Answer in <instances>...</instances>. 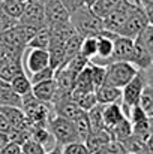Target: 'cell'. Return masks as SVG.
<instances>
[{"label":"cell","mask_w":153,"mask_h":154,"mask_svg":"<svg viewBox=\"0 0 153 154\" xmlns=\"http://www.w3.org/2000/svg\"><path fill=\"white\" fill-rule=\"evenodd\" d=\"M141 3V8H149V6H153V0H140Z\"/></svg>","instance_id":"11a10c76"},{"label":"cell","mask_w":153,"mask_h":154,"mask_svg":"<svg viewBox=\"0 0 153 154\" xmlns=\"http://www.w3.org/2000/svg\"><path fill=\"white\" fill-rule=\"evenodd\" d=\"M141 72H143V76H144V79H146V84L153 87V63L147 69H144V70H141Z\"/></svg>","instance_id":"681fc988"},{"label":"cell","mask_w":153,"mask_h":154,"mask_svg":"<svg viewBox=\"0 0 153 154\" xmlns=\"http://www.w3.org/2000/svg\"><path fill=\"white\" fill-rule=\"evenodd\" d=\"M50 66L56 70L66 66V52H65V42H51L50 48Z\"/></svg>","instance_id":"603a6c76"},{"label":"cell","mask_w":153,"mask_h":154,"mask_svg":"<svg viewBox=\"0 0 153 154\" xmlns=\"http://www.w3.org/2000/svg\"><path fill=\"white\" fill-rule=\"evenodd\" d=\"M146 11V15H147V20H149V24L153 26V6H149V8H144Z\"/></svg>","instance_id":"f5cc1de1"},{"label":"cell","mask_w":153,"mask_h":154,"mask_svg":"<svg viewBox=\"0 0 153 154\" xmlns=\"http://www.w3.org/2000/svg\"><path fill=\"white\" fill-rule=\"evenodd\" d=\"M9 135L8 133H3V132H0V151L9 144Z\"/></svg>","instance_id":"f907efd6"},{"label":"cell","mask_w":153,"mask_h":154,"mask_svg":"<svg viewBox=\"0 0 153 154\" xmlns=\"http://www.w3.org/2000/svg\"><path fill=\"white\" fill-rule=\"evenodd\" d=\"M131 63L138 69V70H144L147 69L150 64L153 63L150 54L147 52V50L135 39V45H134V52H132V58H131Z\"/></svg>","instance_id":"44dd1931"},{"label":"cell","mask_w":153,"mask_h":154,"mask_svg":"<svg viewBox=\"0 0 153 154\" xmlns=\"http://www.w3.org/2000/svg\"><path fill=\"white\" fill-rule=\"evenodd\" d=\"M54 69L48 66V67H45V69H42V70H39V72H35V73H32L30 75V81H32V85L33 84H38V82H42V81H47V79H53L54 78Z\"/></svg>","instance_id":"b9f144b4"},{"label":"cell","mask_w":153,"mask_h":154,"mask_svg":"<svg viewBox=\"0 0 153 154\" xmlns=\"http://www.w3.org/2000/svg\"><path fill=\"white\" fill-rule=\"evenodd\" d=\"M138 105H140L146 112L152 111L153 109V87L146 84V87L143 88V93H141V96H140Z\"/></svg>","instance_id":"f35d334b"},{"label":"cell","mask_w":153,"mask_h":154,"mask_svg":"<svg viewBox=\"0 0 153 154\" xmlns=\"http://www.w3.org/2000/svg\"><path fill=\"white\" fill-rule=\"evenodd\" d=\"M135 5L129 3V2H125L123 5H120L117 9H114L113 12H110L107 17L102 18V23H104V30L107 32H111L114 35H119L122 27L125 26L126 23V18L129 15V12L132 11Z\"/></svg>","instance_id":"8992f818"},{"label":"cell","mask_w":153,"mask_h":154,"mask_svg":"<svg viewBox=\"0 0 153 154\" xmlns=\"http://www.w3.org/2000/svg\"><path fill=\"white\" fill-rule=\"evenodd\" d=\"M53 112L56 115H62L65 118L75 120L81 114H84L86 111H83L71 96H65V97H60V99L53 102Z\"/></svg>","instance_id":"4fadbf2b"},{"label":"cell","mask_w":153,"mask_h":154,"mask_svg":"<svg viewBox=\"0 0 153 154\" xmlns=\"http://www.w3.org/2000/svg\"><path fill=\"white\" fill-rule=\"evenodd\" d=\"M0 112L8 118L12 129H26V127H29L26 114L20 106H3V108H0Z\"/></svg>","instance_id":"e0dca14e"},{"label":"cell","mask_w":153,"mask_h":154,"mask_svg":"<svg viewBox=\"0 0 153 154\" xmlns=\"http://www.w3.org/2000/svg\"><path fill=\"white\" fill-rule=\"evenodd\" d=\"M20 2H24V3H26V2H29V0H20Z\"/></svg>","instance_id":"680465c9"},{"label":"cell","mask_w":153,"mask_h":154,"mask_svg":"<svg viewBox=\"0 0 153 154\" xmlns=\"http://www.w3.org/2000/svg\"><path fill=\"white\" fill-rule=\"evenodd\" d=\"M48 129H50L56 144L66 145V144L80 141L74 120H69V118H65L62 115L53 114L51 118L48 120Z\"/></svg>","instance_id":"7a4b0ae2"},{"label":"cell","mask_w":153,"mask_h":154,"mask_svg":"<svg viewBox=\"0 0 153 154\" xmlns=\"http://www.w3.org/2000/svg\"><path fill=\"white\" fill-rule=\"evenodd\" d=\"M24 72L23 57H12L6 55L0 58V79L5 82H11L14 76Z\"/></svg>","instance_id":"7c38bea8"},{"label":"cell","mask_w":153,"mask_h":154,"mask_svg":"<svg viewBox=\"0 0 153 154\" xmlns=\"http://www.w3.org/2000/svg\"><path fill=\"white\" fill-rule=\"evenodd\" d=\"M51 32V42H66L69 38H72L74 35H77L71 20L69 21H63L59 23L56 26L50 27Z\"/></svg>","instance_id":"ffe728a7"},{"label":"cell","mask_w":153,"mask_h":154,"mask_svg":"<svg viewBox=\"0 0 153 154\" xmlns=\"http://www.w3.org/2000/svg\"><path fill=\"white\" fill-rule=\"evenodd\" d=\"M90 61H92V60H89V58H87V57H84L81 52H78L75 57H72V58L68 61L66 67H69L75 75H78L83 69H86V67L90 64Z\"/></svg>","instance_id":"d590c367"},{"label":"cell","mask_w":153,"mask_h":154,"mask_svg":"<svg viewBox=\"0 0 153 154\" xmlns=\"http://www.w3.org/2000/svg\"><path fill=\"white\" fill-rule=\"evenodd\" d=\"M126 148L128 153H134V154H149V148H147V142L137 138L135 135H131L128 139H125L122 142Z\"/></svg>","instance_id":"4dcf8cb0"},{"label":"cell","mask_w":153,"mask_h":154,"mask_svg":"<svg viewBox=\"0 0 153 154\" xmlns=\"http://www.w3.org/2000/svg\"><path fill=\"white\" fill-rule=\"evenodd\" d=\"M71 97L77 102V105H78L83 111H86V112H89L92 108H95V106L98 105L95 91H87V93H75V91H72V93H71Z\"/></svg>","instance_id":"f1b7e54d"},{"label":"cell","mask_w":153,"mask_h":154,"mask_svg":"<svg viewBox=\"0 0 153 154\" xmlns=\"http://www.w3.org/2000/svg\"><path fill=\"white\" fill-rule=\"evenodd\" d=\"M117 35H114L111 32H107V30H104L98 36V52H96V57L93 58L95 63L107 66V63H108V60L111 58V54H113L114 38Z\"/></svg>","instance_id":"5bb4252c"},{"label":"cell","mask_w":153,"mask_h":154,"mask_svg":"<svg viewBox=\"0 0 153 154\" xmlns=\"http://www.w3.org/2000/svg\"><path fill=\"white\" fill-rule=\"evenodd\" d=\"M125 2L128 0H98L95 5H92L90 8L93 9V12L98 15V17H107L110 12H113L114 9H117L120 5H123Z\"/></svg>","instance_id":"f546056e"},{"label":"cell","mask_w":153,"mask_h":154,"mask_svg":"<svg viewBox=\"0 0 153 154\" xmlns=\"http://www.w3.org/2000/svg\"><path fill=\"white\" fill-rule=\"evenodd\" d=\"M24 8H26V3L24 2H20V0H2L0 2V9L9 15L11 18L14 20H20L23 12H24Z\"/></svg>","instance_id":"83f0119b"},{"label":"cell","mask_w":153,"mask_h":154,"mask_svg":"<svg viewBox=\"0 0 153 154\" xmlns=\"http://www.w3.org/2000/svg\"><path fill=\"white\" fill-rule=\"evenodd\" d=\"M12 130V126H11V123L8 121V118L0 112V132H3V133H8L9 135V132Z\"/></svg>","instance_id":"c3c4849f"},{"label":"cell","mask_w":153,"mask_h":154,"mask_svg":"<svg viewBox=\"0 0 153 154\" xmlns=\"http://www.w3.org/2000/svg\"><path fill=\"white\" fill-rule=\"evenodd\" d=\"M21 148H23V153L24 154H45L47 153V150L44 148V145L39 144V142H36V141H33V139L24 142L21 145Z\"/></svg>","instance_id":"ee69618b"},{"label":"cell","mask_w":153,"mask_h":154,"mask_svg":"<svg viewBox=\"0 0 153 154\" xmlns=\"http://www.w3.org/2000/svg\"><path fill=\"white\" fill-rule=\"evenodd\" d=\"M134 45H135V39L117 35L114 38V48H113L111 58L108 60L107 64L114 63V61H129L131 63L132 52H134Z\"/></svg>","instance_id":"30bf717a"},{"label":"cell","mask_w":153,"mask_h":154,"mask_svg":"<svg viewBox=\"0 0 153 154\" xmlns=\"http://www.w3.org/2000/svg\"><path fill=\"white\" fill-rule=\"evenodd\" d=\"M0 84H9V82H5V81H2V79H0Z\"/></svg>","instance_id":"6f0895ef"},{"label":"cell","mask_w":153,"mask_h":154,"mask_svg":"<svg viewBox=\"0 0 153 154\" xmlns=\"http://www.w3.org/2000/svg\"><path fill=\"white\" fill-rule=\"evenodd\" d=\"M45 154H63V145H60V144H56V145L51 148L50 151H47Z\"/></svg>","instance_id":"816d5d0a"},{"label":"cell","mask_w":153,"mask_h":154,"mask_svg":"<svg viewBox=\"0 0 153 154\" xmlns=\"http://www.w3.org/2000/svg\"><path fill=\"white\" fill-rule=\"evenodd\" d=\"M99 36V35H98ZM98 36H87L83 41L81 45V54L87 57L89 60H93L98 52Z\"/></svg>","instance_id":"e575fe53"},{"label":"cell","mask_w":153,"mask_h":154,"mask_svg":"<svg viewBox=\"0 0 153 154\" xmlns=\"http://www.w3.org/2000/svg\"><path fill=\"white\" fill-rule=\"evenodd\" d=\"M18 23L30 26V27H36V29L47 26L45 24V6L35 0L26 2L24 12H23L21 18L18 20Z\"/></svg>","instance_id":"52a82bcc"},{"label":"cell","mask_w":153,"mask_h":154,"mask_svg":"<svg viewBox=\"0 0 153 154\" xmlns=\"http://www.w3.org/2000/svg\"><path fill=\"white\" fill-rule=\"evenodd\" d=\"M0 154H2V153H0Z\"/></svg>","instance_id":"94428289"},{"label":"cell","mask_w":153,"mask_h":154,"mask_svg":"<svg viewBox=\"0 0 153 154\" xmlns=\"http://www.w3.org/2000/svg\"><path fill=\"white\" fill-rule=\"evenodd\" d=\"M65 6H66V9L72 14L74 11H77L78 8H81V6H84L86 5V0H60Z\"/></svg>","instance_id":"7dc6e473"},{"label":"cell","mask_w":153,"mask_h":154,"mask_svg":"<svg viewBox=\"0 0 153 154\" xmlns=\"http://www.w3.org/2000/svg\"><path fill=\"white\" fill-rule=\"evenodd\" d=\"M149 26V20H147V15H146V11L144 8L141 6H134L132 11L129 12L128 18H126V23L125 26L122 27L120 30V36H126V38H131V39H137L138 35Z\"/></svg>","instance_id":"5b68a950"},{"label":"cell","mask_w":153,"mask_h":154,"mask_svg":"<svg viewBox=\"0 0 153 154\" xmlns=\"http://www.w3.org/2000/svg\"><path fill=\"white\" fill-rule=\"evenodd\" d=\"M96 87L93 84V78H92V70H90V64L83 69L77 78H75V87L72 91L75 93H87V91H95Z\"/></svg>","instance_id":"7402d4cb"},{"label":"cell","mask_w":153,"mask_h":154,"mask_svg":"<svg viewBox=\"0 0 153 154\" xmlns=\"http://www.w3.org/2000/svg\"><path fill=\"white\" fill-rule=\"evenodd\" d=\"M140 70L129 61H114L107 64V76L105 82L107 85H113L117 88H123L131 79L135 78V75Z\"/></svg>","instance_id":"3957f363"},{"label":"cell","mask_w":153,"mask_h":154,"mask_svg":"<svg viewBox=\"0 0 153 154\" xmlns=\"http://www.w3.org/2000/svg\"><path fill=\"white\" fill-rule=\"evenodd\" d=\"M102 117H104L105 129L107 130H111L126 115H125L120 103H108V105H104V108H102Z\"/></svg>","instance_id":"9a60e30c"},{"label":"cell","mask_w":153,"mask_h":154,"mask_svg":"<svg viewBox=\"0 0 153 154\" xmlns=\"http://www.w3.org/2000/svg\"><path fill=\"white\" fill-rule=\"evenodd\" d=\"M126 148L125 145L120 142V141H116V139H111L104 148L101 150L99 154H126Z\"/></svg>","instance_id":"7bdbcfd3"},{"label":"cell","mask_w":153,"mask_h":154,"mask_svg":"<svg viewBox=\"0 0 153 154\" xmlns=\"http://www.w3.org/2000/svg\"><path fill=\"white\" fill-rule=\"evenodd\" d=\"M23 64L24 69L29 70V73L39 72L45 67L50 66V54L48 50H41V48H27L23 55Z\"/></svg>","instance_id":"ba28073f"},{"label":"cell","mask_w":153,"mask_h":154,"mask_svg":"<svg viewBox=\"0 0 153 154\" xmlns=\"http://www.w3.org/2000/svg\"><path fill=\"white\" fill-rule=\"evenodd\" d=\"M2 154H21L23 153V148L20 144L14 142V141H9V144L0 151Z\"/></svg>","instance_id":"bcb514c9"},{"label":"cell","mask_w":153,"mask_h":154,"mask_svg":"<svg viewBox=\"0 0 153 154\" xmlns=\"http://www.w3.org/2000/svg\"><path fill=\"white\" fill-rule=\"evenodd\" d=\"M35 2H38V3H41V5H44V6H45V5H47L48 2H51V0H35Z\"/></svg>","instance_id":"9f6ffc18"},{"label":"cell","mask_w":153,"mask_h":154,"mask_svg":"<svg viewBox=\"0 0 153 154\" xmlns=\"http://www.w3.org/2000/svg\"><path fill=\"white\" fill-rule=\"evenodd\" d=\"M63 154H92L89 147L86 145V142L77 141V142H71L63 145Z\"/></svg>","instance_id":"ab89813d"},{"label":"cell","mask_w":153,"mask_h":154,"mask_svg":"<svg viewBox=\"0 0 153 154\" xmlns=\"http://www.w3.org/2000/svg\"><path fill=\"white\" fill-rule=\"evenodd\" d=\"M95 94H96L98 103H101V105L122 102V88H117L113 85L102 84L101 87H98L95 90Z\"/></svg>","instance_id":"ac0fdd59"},{"label":"cell","mask_w":153,"mask_h":154,"mask_svg":"<svg viewBox=\"0 0 153 154\" xmlns=\"http://www.w3.org/2000/svg\"><path fill=\"white\" fill-rule=\"evenodd\" d=\"M3 106H20L21 108V96L17 94L9 84H0V108Z\"/></svg>","instance_id":"d4e9b609"},{"label":"cell","mask_w":153,"mask_h":154,"mask_svg":"<svg viewBox=\"0 0 153 154\" xmlns=\"http://www.w3.org/2000/svg\"><path fill=\"white\" fill-rule=\"evenodd\" d=\"M71 23L78 35L83 38L87 36H98L104 32V23L102 18L98 17L93 9L87 5L78 8L71 14Z\"/></svg>","instance_id":"6da1fadb"},{"label":"cell","mask_w":153,"mask_h":154,"mask_svg":"<svg viewBox=\"0 0 153 154\" xmlns=\"http://www.w3.org/2000/svg\"><path fill=\"white\" fill-rule=\"evenodd\" d=\"M108 132H110V135H111L113 139L123 142L125 139H128V138L132 135V123H131V120H129L128 117H125L120 123H117V124H116L111 130H108Z\"/></svg>","instance_id":"484cf974"},{"label":"cell","mask_w":153,"mask_h":154,"mask_svg":"<svg viewBox=\"0 0 153 154\" xmlns=\"http://www.w3.org/2000/svg\"><path fill=\"white\" fill-rule=\"evenodd\" d=\"M17 23H18L17 20L11 18L9 15H6V14H5V12L0 9V35H2V33H5L6 30L12 29V27H14Z\"/></svg>","instance_id":"f6af8a7d"},{"label":"cell","mask_w":153,"mask_h":154,"mask_svg":"<svg viewBox=\"0 0 153 154\" xmlns=\"http://www.w3.org/2000/svg\"><path fill=\"white\" fill-rule=\"evenodd\" d=\"M51 44V32L48 26L41 27L36 35L32 38V41L29 42L27 48H41V50H48Z\"/></svg>","instance_id":"cb8c5ba5"},{"label":"cell","mask_w":153,"mask_h":154,"mask_svg":"<svg viewBox=\"0 0 153 154\" xmlns=\"http://www.w3.org/2000/svg\"><path fill=\"white\" fill-rule=\"evenodd\" d=\"M8 55V50H6V45H5V42L0 39V58H3V57H6Z\"/></svg>","instance_id":"db71d44e"},{"label":"cell","mask_w":153,"mask_h":154,"mask_svg":"<svg viewBox=\"0 0 153 154\" xmlns=\"http://www.w3.org/2000/svg\"><path fill=\"white\" fill-rule=\"evenodd\" d=\"M146 87V79L143 76V72L140 70L134 79H131L123 88H122V109L125 112V115H128L129 109L134 105H138L140 102V96L143 93V88Z\"/></svg>","instance_id":"277c9868"},{"label":"cell","mask_w":153,"mask_h":154,"mask_svg":"<svg viewBox=\"0 0 153 154\" xmlns=\"http://www.w3.org/2000/svg\"><path fill=\"white\" fill-rule=\"evenodd\" d=\"M69 20H71V12L60 0H51L45 5V24L48 27Z\"/></svg>","instance_id":"8fae6325"},{"label":"cell","mask_w":153,"mask_h":154,"mask_svg":"<svg viewBox=\"0 0 153 154\" xmlns=\"http://www.w3.org/2000/svg\"><path fill=\"white\" fill-rule=\"evenodd\" d=\"M102 108L104 105L98 103L95 108H92L87 115H89V121H90V127H92V132H99L105 129V124H104V117H102Z\"/></svg>","instance_id":"836d02e7"},{"label":"cell","mask_w":153,"mask_h":154,"mask_svg":"<svg viewBox=\"0 0 153 154\" xmlns=\"http://www.w3.org/2000/svg\"><path fill=\"white\" fill-rule=\"evenodd\" d=\"M90 70H92V78H93V84L95 87H101L105 82V76H107V66L90 61Z\"/></svg>","instance_id":"74e56055"},{"label":"cell","mask_w":153,"mask_h":154,"mask_svg":"<svg viewBox=\"0 0 153 154\" xmlns=\"http://www.w3.org/2000/svg\"><path fill=\"white\" fill-rule=\"evenodd\" d=\"M137 41L147 50V52L150 54V57H152V60H153V26L149 24V26L138 35Z\"/></svg>","instance_id":"8d00e7d4"},{"label":"cell","mask_w":153,"mask_h":154,"mask_svg":"<svg viewBox=\"0 0 153 154\" xmlns=\"http://www.w3.org/2000/svg\"><path fill=\"white\" fill-rule=\"evenodd\" d=\"M111 139H113V138H111L110 132H108L107 129H104V130H99V132H92L90 136H89L87 141H86V145L89 147V150H90L92 154H99L101 150Z\"/></svg>","instance_id":"d6986e66"},{"label":"cell","mask_w":153,"mask_h":154,"mask_svg":"<svg viewBox=\"0 0 153 154\" xmlns=\"http://www.w3.org/2000/svg\"><path fill=\"white\" fill-rule=\"evenodd\" d=\"M9 85L21 97L26 96V94H29V93H32V81H30V78L24 72L20 73V75H17V76H14L12 81L9 82Z\"/></svg>","instance_id":"4316f807"},{"label":"cell","mask_w":153,"mask_h":154,"mask_svg":"<svg viewBox=\"0 0 153 154\" xmlns=\"http://www.w3.org/2000/svg\"><path fill=\"white\" fill-rule=\"evenodd\" d=\"M75 78H77V75L66 66L60 67V69H56V72H54L56 97H54V100H57L60 97H65V96H71V93L75 87Z\"/></svg>","instance_id":"9c48e42d"},{"label":"cell","mask_w":153,"mask_h":154,"mask_svg":"<svg viewBox=\"0 0 153 154\" xmlns=\"http://www.w3.org/2000/svg\"><path fill=\"white\" fill-rule=\"evenodd\" d=\"M83 41H84V38L81 36V35H74L72 38H69L66 42H65V52H66V64H68V61L72 58V57H75L78 52H81V45H83Z\"/></svg>","instance_id":"d6a6232c"},{"label":"cell","mask_w":153,"mask_h":154,"mask_svg":"<svg viewBox=\"0 0 153 154\" xmlns=\"http://www.w3.org/2000/svg\"><path fill=\"white\" fill-rule=\"evenodd\" d=\"M74 123H75V127H77L78 139H80L81 142H86L87 138H89L90 133H92V127H90V121H89L87 112H84V114H81L78 118H75Z\"/></svg>","instance_id":"1f68e13d"},{"label":"cell","mask_w":153,"mask_h":154,"mask_svg":"<svg viewBox=\"0 0 153 154\" xmlns=\"http://www.w3.org/2000/svg\"><path fill=\"white\" fill-rule=\"evenodd\" d=\"M32 93L41 102L53 103L54 97H56V81H54V78L42 81V82H38V84H33L32 85Z\"/></svg>","instance_id":"2e32d148"},{"label":"cell","mask_w":153,"mask_h":154,"mask_svg":"<svg viewBox=\"0 0 153 154\" xmlns=\"http://www.w3.org/2000/svg\"><path fill=\"white\" fill-rule=\"evenodd\" d=\"M126 117L131 120V123H132V124H137V123H141V121L149 120L147 112H146L140 105H134V106L129 109V112H128V115H126Z\"/></svg>","instance_id":"60d3db41"},{"label":"cell","mask_w":153,"mask_h":154,"mask_svg":"<svg viewBox=\"0 0 153 154\" xmlns=\"http://www.w3.org/2000/svg\"><path fill=\"white\" fill-rule=\"evenodd\" d=\"M21 154H24V153H21Z\"/></svg>","instance_id":"91938a15"}]
</instances>
